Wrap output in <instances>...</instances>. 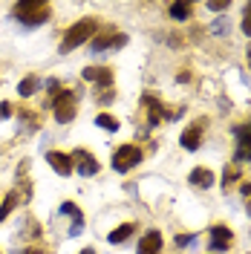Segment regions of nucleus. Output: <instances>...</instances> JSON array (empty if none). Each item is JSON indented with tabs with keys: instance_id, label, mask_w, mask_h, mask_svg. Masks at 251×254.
<instances>
[{
	"instance_id": "nucleus-1",
	"label": "nucleus",
	"mask_w": 251,
	"mask_h": 254,
	"mask_svg": "<svg viewBox=\"0 0 251 254\" xmlns=\"http://www.w3.org/2000/svg\"><path fill=\"white\" fill-rule=\"evenodd\" d=\"M95 29H98L95 17H84V20H78L75 26H69V29H66L63 44H61V52H72V49H78L81 44H87V41L95 35Z\"/></svg>"
},
{
	"instance_id": "nucleus-2",
	"label": "nucleus",
	"mask_w": 251,
	"mask_h": 254,
	"mask_svg": "<svg viewBox=\"0 0 251 254\" xmlns=\"http://www.w3.org/2000/svg\"><path fill=\"white\" fill-rule=\"evenodd\" d=\"M17 17L29 26H38L49 17V3H41V0H26V3H17L15 6Z\"/></svg>"
},
{
	"instance_id": "nucleus-3",
	"label": "nucleus",
	"mask_w": 251,
	"mask_h": 254,
	"mask_svg": "<svg viewBox=\"0 0 251 254\" xmlns=\"http://www.w3.org/2000/svg\"><path fill=\"white\" fill-rule=\"evenodd\" d=\"M141 162V150L136 144H125V147H119L116 150V156H113V171H119V174H127L130 168H136Z\"/></svg>"
},
{
	"instance_id": "nucleus-4",
	"label": "nucleus",
	"mask_w": 251,
	"mask_h": 254,
	"mask_svg": "<svg viewBox=\"0 0 251 254\" xmlns=\"http://www.w3.org/2000/svg\"><path fill=\"white\" fill-rule=\"evenodd\" d=\"M52 110H55V119L61 122V125H69L72 119H75V98L69 90H63L58 93V98L52 101Z\"/></svg>"
},
{
	"instance_id": "nucleus-5",
	"label": "nucleus",
	"mask_w": 251,
	"mask_h": 254,
	"mask_svg": "<svg viewBox=\"0 0 251 254\" xmlns=\"http://www.w3.org/2000/svg\"><path fill=\"white\" fill-rule=\"evenodd\" d=\"M72 165L78 168L81 176H95L98 174V162H95L87 150H75V153H72Z\"/></svg>"
},
{
	"instance_id": "nucleus-6",
	"label": "nucleus",
	"mask_w": 251,
	"mask_h": 254,
	"mask_svg": "<svg viewBox=\"0 0 251 254\" xmlns=\"http://www.w3.org/2000/svg\"><path fill=\"white\" fill-rule=\"evenodd\" d=\"M47 162L58 171L61 176H69L72 171H75V165H72V156H66V153H61V150H49L47 153Z\"/></svg>"
},
{
	"instance_id": "nucleus-7",
	"label": "nucleus",
	"mask_w": 251,
	"mask_h": 254,
	"mask_svg": "<svg viewBox=\"0 0 251 254\" xmlns=\"http://www.w3.org/2000/svg\"><path fill=\"white\" fill-rule=\"evenodd\" d=\"M231 240H234L231 228H225V225H214V228H211V252H225V249L231 246Z\"/></svg>"
},
{
	"instance_id": "nucleus-8",
	"label": "nucleus",
	"mask_w": 251,
	"mask_h": 254,
	"mask_svg": "<svg viewBox=\"0 0 251 254\" xmlns=\"http://www.w3.org/2000/svg\"><path fill=\"white\" fill-rule=\"evenodd\" d=\"M84 78H87V81H95V84H101V90H110V84H113V69H110V66H87V69H84Z\"/></svg>"
},
{
	"instance_id": "nucleus-9",
	"label": "nucleus",
	"mask_w": 251,
	"mask_h": 254,
	"mask_svg": "<svg viewBox=\"0 0 251 254\" xmlns=\"http://www.w3.org/2000/svg\"><path fill=\"white\" fill-rule=\"evenodd\" d=\"M162 252V231H147L139 240V254H159Z\"/></svg>"
},
{
	"instance_id": "nucleus-10",
	"label": "nucleus",
	"mask_w": 251,
	"mask_h": 254,
	"mask_svg": "<svg viewBox=\"0 0 251 254\" xmlns=\"http://www.w3.org/2000/svg\"><path fill=\"white\" fill-rule=\"evenodd\" d=\"M61 214L72 217V228H69V237H78L81 231H84V217H81L78 205H75V202H63V205H61Z\"/></svg>"
},
{
	"instance_id": "nucleus-11",
	"label": "nucleus",
	"mask_w": 251,
	"mask_h": 254,
	"mask_svg": "<svg viewBox=\"0 0 251 254\" xmlns=\"http://www.w3.org/2000/svg\"><path fill=\"white\" fill-rule=\"evenodd\" d=\"M202 144V122H196V125H190L185 133H182V147L185 150H196Z\"/></svg>"
},
{
	"instance_id": "nucleus-12",
	"label": "nucleus",
	"mask_w": 251,
	"mask_h": 254,
	"mask_svg": "<svg viewBox=\"0 0 251 254\" xmlns=\"http://www.w3.org/2000/svg\"><path fill=\"white\" fill-rule=\"evenodd\" d=\"M125 44H127V35H116V32H110V35L95 38L93 41V52H101V49H110V47H125Z\"/></svg>"
},
{
	"instance_id": "nucleus-13",
	"label": "nucleus",
	"mask_w": 251,
	"mask_h": 254,
	"mask_svg": "<svg viewBox=\"0 0 251 254\" xmlns=\"http://www.w3.org/2000/svg\"><path fill=\"white\" fill-rule=\"evenodd\" d=\"M188 182L193 188H211V185H214V174H211L208 168H193L190 176H188Z\"/></svg>"
},
{
	"instance_id": "nucleus-14",
	"label": "nucleus",
	"mask_w": 251,
	"mask_h": 254,
	"mask_svg": "<svg viewBox=\"0 0 251 254\" xmlns=\"http://www.w3.org/2000/svg\"><path fill=\"white\" fill-rule=\"evenodd\" d=\"M144 107L150 110V116H147V122H150V127H153V125H159V122H162V104H159L156 98L144 95Z\"/></svg>"
},
{
	"instance_id": "nucleus-15",
	"label": "nucleus",
	"mask_w": 251,
	"mask_h": 254,
	"mask_svg": "<svg viewBox=\"0 0 251 254\" xmlns=\"http://www.w3.org/2000/svg\"><path fill=\"white\" fill-rule=\"evenodd\" d=\"M133 228H136V225H133V222H125V225H119V228H116V231H110V243L113 246H116V243H125L127 237H130V234H133Z\"/></svg>"
},
{
	"instance_id": "nucleus-16",
	"label": "nucleus",
	"mask_w": 251,
	"mask_h": 254,
	"mask_svg": "<svg viewBox=\"0 0 251 254\" xmlns=\"http://www.w3.org/2000/svg\"><path fill=\"white\" fill-rule=\"evenodd\" d=\"M38 87H41V78H38V75H26V78L17 84V93L20 95H32Z\"/></svg>"
},
{
	"instance_id": "nucleus-17",
	"label": "nucleus",
	"mask_w": 251,
	"mask_h": 254,
	"mask_svg": "<svg viewBox=\"0 0 251 254\" xmlns=\"http://www.w3.org/2000/svg\"><path fill=\"white\" fill-rule=\"evenodd\" d=\"M15 205H17V193H15V190H9V193H6V199H3V205H0V222L12 214V208H15Z\"/></svg>"
},
{
	"instance_id": "nucleus-18",
	"label": "nucleus",
	"mask_w": 251,
	"mask_h": 254,
	"mask_svg": "<svg viewBox=\"0 0 251 254\" xmlns=\"http://www.w3.org/2000/svg\"><path fill=\"white\" fill-rule=\"evenodd\" d=\"M171 17L173 20H188L190 17V6L188 3H171Z\"/></svg>"
},
{
	"instance_id": "nucleus-19",
	"label": "nucleus",
	"mask_w": 251,
	"mask_h": 254,
	"mask_svg": "<svg viewBox=\"0 0 251 254\" xmlns=\"http://www.w3.org/2000/svg\"><path fill=\"white\" fill-rule=\"evenodd\" d=\"M237 179H240V168H231V165H228V168H225V174H222V188L231 190V185H234Z\"/></svg>"
},
{
	"instance_id": "nucleus-20",
	"label": "nucleus",
	"mask_w": 251,
	"mask_h": 254,
	"mask_svg": "<svg viewBox=\"0 0 251 254\" xmlns=\"http://www.w3.org/2000/svg\"><path fill=\"white\" fill-rule=\"evenodd\" d=\"M95 125H98V127H104V130H110V133H116V130H119V122H116L113 116H104V113H101V116L95 119Z\"/></svg>"
},
{
	"instance_id": "nucleus-21",
	"label": "nucleus",
	"mask_w": 251,
	"mask_h": 254,
	"mask_svg": "<svg viewBox=\"0 0 251 254\" xmlns=\"http://www.w3.org/2000/svg\"><path fill=\"white\" fill-rule=\"evenodd\" d=\"M243 32L251 38V3H246V6H243Z\"/></svg>"
},
{
	"instance_id": "nucleus-22",
	"label": "nucleus",
	"mask_w": 251,
	"mask_h": 254,
	"mask_svg": "<svg viewBox=\"0 0 251 254\" xmlns=\"http://www.w3.org/2000/svg\"><path fill=\"white\" fill-rule=\"evenodd\" d=\"M228 29H231V26H228L225 17H220L217 23H211V32H214V35H228Z\"/></svg>"
},
{
	"instance_id": "nucleus-23",
	"label": "nucleus",
	"mask_w": 251,
	"mask_h": 254,
	"mask_svg": "<svg viewBox=\"0 0 251 254\" xmlns=\"http://www.w3.org/2000/svg\"><path fill=\"white\" fill-rule=\"evenodd\" d=\"M193 240H196V234H179V237H176V246H179V249H185V246H190Z\"/></svg>"
},
{
	"instance_id": "nucleus-24",
	"label": "nucleus",
	"mask_w": 251,
	"mask_h": 254,
	"mask_svg": "<svg viewBox=\"0 0 251 254\" xmlns=\"http://www.w3.org/2000/svg\"><path fill=\"white\" fill-rule=\"evenodd\" d=\"M228 6H231V3H222V0H211V3H208V9H211V12H225Z\"/></svg>"
},
{
	"instance_id": "nucleus-25",
	"label": "nucleus",
	"mask_w": 251,
	"mask_h": 254,
	"mask_svg": "<svg viewBox=\"0 0 251 254\" xmlns=\"http://www.w3.org/2000/svg\"><path fill=\"white\" fill-rule=\"evenodd\" d=\"M9 116H12V104L3 101V104H0V119H9Z\"/></svg>"
},
{
	"instance_id": "nucleus-26",
	"label": "nucleus",
	"mask_w": 251,
	"mask_h": 254,
	"mask_svg": "<svg viewBox=\"0 0 251 254\" xmlns=\"http://www.w3.org/2000/svg\"><path fill=\"white\" fill-rule=\"evenodd\" d=\"M243 193H246V196H251V185H243Z\"/></svg>"
},
{
	"instance_id": "nucleus-27",
	"label": "nucleus",
	"mask_w": 251,
	"mask_h": 254,
	"mask_svg": "<svg viewBox=\"0 0 251 254\" xmlns=\"http://www.w3.org/2000/svg\"><path fill=\"white\" fill-rule=\"evenodd\" d=\"M23 254H41V249H26Z\"/></svg>"
},
{
	"instance_id": "nucleus-28",
	"label": "nucleus",
	"mask_w": 251,
	"mask_h": 254,
	"mask_svg": "<svg viewBox=\"0 0 251 254\" xmlns=\"http://www.w3.org/2000/svg\"><path fill=\"white\" fill-rule=\"evenodd\" d=\"M81 254H95V252H93V249H84V252H81Z\"/></svg>"
},
{
	"instance_id": "nucleus-29",
	"label": "nucleus",
	"mask_w": 251,
	"mask_h": 254,
	"mask_svg": "<svg viewBox=\"0 0 251 254\" xmlns=\"http://www.w3.org/2000/svg\"><path fill=\"white\" fill-rule=\"evenodd\" d=\"M249 61H251V49H249Z\"/></svg>"
}]
</instances>
